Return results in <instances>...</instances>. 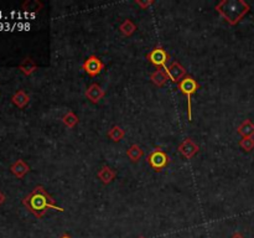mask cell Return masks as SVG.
Segmentation results:
<instances>
[{"mask_svg": "<svg viewBox=\"0 0 254 238\" xmlns=\"http://www.w3.org/2000/svg\"><path fill=\"white\" fill-rule=\"evenodd\" d=\"M119 30H121V32L124 35V36L128 37V36H131V35L136 31V25L134 24L131 20L127 19L119 25Z\"/></svg>", "mask_w": 254, "mask_h": 238, "instance_id": "cell-17", "label": "cell"}, {"mask_svg": "<svg viewBox=\"0 0 254 238\" xmlns=\"http://www.w3.org/2000/svg\"><path fill=\"white\" fill-rule=\"evenodd\" d=\"M124 135H126V131H124V129L122 128V126H119V125L112 126V128L109 129V131H108V136L113 141L122 140V139L124 138Z\"/></svg>", "mask_w": 254, "mask_h": 238, "instance_id": "cell-19", "label": "cell"}, {"mask_svg": "<svg viewBox=\"0 0 254 238\" xmlns=\"http://www.w3.org/2000/svg\"><path fill=\"white\" fill-rule=\"evenodd\" d=\"M82 69L91 77H96L104 69V63L96 55H91L86 61L82 63Z\"/></svg>", "mask_w": 254, "mask_h": 238, "instance_id": "cell-6", "label": "cell"}, {"mask_svg": "<svg viewBox=\"0 0 254 238\" xmlns=\"http://www.w3.org/2000/svg\"><path fill=\"white\" fill-rule=\"evenodd\" d=\"M10 171H11L17 178H22L30 171V166L27 165L25 160H22V159H17V160L10 166Z\"/></svg>", "mask_w": 254, "mask_h": 238, "instance_id": "cell-10", "label": "cell"}, {"mask_svg": "<svg viewBox=\"0 0 254 238\" xmlns=\"http://www.w3.org/2000/svg\"><path fill=\"white\" fill-rule=\"evenodd\" d=\"M42 7V4L39 1H26L22 4V9L25 10H35V11H37V10H40Z\"/></svg>", "mask_w": 254, "mask_h": 238, "instance_id": "cell-21", "label": "cell"}, {"mask_svg": "<svg viewBox=\"0 0 254 238\" xmlns=\"http://www.w3.org/2000/svg\"><path fill=\"white\" fill-rule=\"evenodd\" d=\"M138 238H145V237H144V236H139Z\"/></svg>", "mask_w": 254, "mask_h": 238, "instance_id": "cell-26", "label": "cell"}, {"mask_svg": "<svg viewBox=\"0 0 254 238\" xmlns=\"http://www.w3.org/2000/svg\"><path fill=\"white\" fill-rule=\"evenodd\" d=\"M60 238H72V237L69 235H67V233H64V235H62Z\"/></svg>", "mask_w": 254, "mask_h": 238, "instance_id": "cell-25", "label": "cell"}, {"mask_svg": "<svg viewBox=\"0 0 254 238\" xmlns=\"http://www.w3.org/2000/svg\"><path fill=\"white\" fill-rule=\"evenodd\" d=\"M146 59L158 68H168V61L170 60V55L161 46H156L146 55Z\"/></svg>", "mask_w": 254, "mask_h": 238, "instance_id": "cell-5", "label": "cell"}, {"mask_svg": "<svg viewBox=\"0 0 254 238\" xmlns=\"http://www.w3.org/2000/svg\"><path fill=\"white\" fill-rule=\"evenodd\" d=\"M4 202H5V195L0 191V206H1Z\"/></svg>", "mask_w": 254, "mask_h": 238, "instance_id": "cell-23", "label": "cell"}, {"mask_svg": "<svg viewBox=\"0 0 254 238\" xmlns=\"http://www.w3.org/2000/svg\"><path fill=\"white\" fill-rule=\"evenodd\" d=\"M250 9V5L245 0H222L216 5L218 14L230 25H237Z\"/></svg>", "mask_w": 254, "mask_h": 238, "instance_id": "cell-2", "label": "cell"}, {"mask_svg": "<svg viewBox=\"0 0 254 238\" xmlns=\"http://www.w3.org/2000/svg\"><path fill=\"white\" fill-rule=\"evenodd\" d=\"M179 153L186 159H191L198 153L200 150V146L195 143L191 138H186L181 141V144L179 145Z\"/></svg>", "mask_w": 254, "mask_h": 238, "instance_id": "cell-8", "label": "cell"}, {"mask_svg": "<svg viewBox=\"0 0 254 238\" xmlns=\"http://www.w3.org/2000/svg\"><path fill=\"white\" fill-rule=\"evenodd\" d=\"M240 146L245 151H252L254 149V139L253 138H242L240 140Z\"/></svg>", "mask_w": 254, "mask_h": 238, "instance_id": "cell-20", "label": "cell"}, {"mask_svg": "<svg viewBox=\"0 0 254 238\" xmlns=\"http://www.w3.org/2000/svg\"><path fill=\"white\" fill-rule=\"evenodd\" d=\"M150 79L155 86L158 87H163L164 84L168 82L169 76L166 73V71L164 68H158L156 71L151 72L150 73Z\"/></svg>", "mask_w": 254, "mask_h": 238, "instance_id": "cell-13", "label": "cell"}, {"mask_svg": "<svg viewBox=\"0 0 254 238\" xmlns=\"http://www.w3.org/2000/svg\"><path fill=\"white\" fill-rule=\"evenodd\" d=\"M84 94H86V97L92 102V103H98V102L104 97L106 92H104V89L102 88L99 84L93 83L88 87V89H87Z\"/></svg>", "mask_w": 254, "mask_h": 238, "instance_id": "cell-9", "label": "cell"}, {"mask_svg": "<svg viewBox=\"0 0 254 238\" xmlns=\"http://www.w3.org/2000/svg\"><path fill=\"white\" fill-rule=\"evenodd\" d=\"M62 121H64V125L68 126V128H74V126L79 123V119H78V117L73 113V112L69 111V112H67L64 117H62Z\"/></svg>", "mask_w": 254, "mask_h": 238, "instance_id": "cell-18", "label": "cell"}, {"mask_svg": "<svg viewBox=\"0 0 254 238\" xmlns=\"http://www.w3.org/2000/svg\"><path fill=\"white\" fill-rule=\"evenodd\" d=\"M178 88L180 89V92L183 94H185L186 98H188V118L189 120H192V96L195 94V92L200 88V84L196 81L193 77L186 76L183 81H180L178 83Z\"/></svg>", "mask_w": 254, "mask_h": 238, "instance_id": "cell-3", "label": "cell"}, {"mask_svg": "<svg viewBox=\"0 0 254 238\" xmlns=\"http://www.w3.org/2000/svg\"><path fill=\"white\" fill-rule=\"evenodd\" d=\"M11 102L20 109H24L27 104L30 103V96L24 91V89H19L15 92L14 96L11 97Z\"/></svg>", "mask_w": 254, "mask_h": 238, "instance_id": "cell-11", "label": "cell"}, {"mask_svg": "<svg viewBox=\"0 0 254 238\" xmlns=\"http://www.w3.org/2000/svg\"><path fill=\"white\" fill-rule=\"evenodd\" d=\"M127 155H128V158L130 159V161L136 163V161H139L141 158H143L144 151H143V149L138 145V144H133V145H131L130 148L127 150Z\"/></svg>", "mask_w": 254, "mask_h": 238, "instance_id": "cell-16", "label": "cell"}, {"mask_svg": "<svg viewBox=\"0 0 254 238\" xmlns=\"http://www.w3.org/2000/svg\"><path fill=\"white\" fill-rule=\"evenodd\" d=\"M165 71H166V73H168L169 79H170V81H173L174 83H179V82L183 81V79L188 76V74H186L185 67H184L183 64L178 61H174L173 63H171L170 66L165 69Z\"/></svg>", "mask_w": 254, "mask_h": 238, "instance_id": "cell-7", "label": "cell"}, {"mask_svg": "<svg viewBox=\"0 0 254 238\" xmlns=\"http://www.w3.org/2000/svg\"><path fill=\"white\" fill-rule=\"evenodd\" d=\"M19 69L25 74V76H31L35 71L37 69V64L35 63L34 60L31 57H26L22 60L21 63L19 64Z\"/></svg>", "mask_w": 254, "mask_h": 238, "instance_id": "cell-15", "label": "cell"}, {"mask_svg": "<svg viewBox=\"0 0 254 238\" xmlns=\"http://www.w3.org/2000/svg\"><path fill=\"white\" fill-rule=\"evenodd\" d=\"M231 238H245V237H243V235H241L240 232H237V233H235V235H233Z\"/></svg>", "mask_w": 254, "mask_h": 238, "instance_id": "cell-24", "label": "cell"}, {"mask_svg": "<svg viewBox=\"0 0 254 238\" xmlns=\"http://www.w3.org/2000/svg\"><path fill=\"white\" fill-rule=\"evenodd\" d=\"M97 176L99 178V180L102 181L103 183H106V185H108V183H111L112 181L116 178L117 176V171L113 170L112 168H109V166L104 165L102 166L101 169H99L98 174H97Z\"/></svg>", "mask_w": 254, "mask_h": 238, "instance_id": "cell-12", "label": "cell"}, {"mask_svg": "<svg viewBox=\"0 0 254 238\" xmlns=\"http://www.w3.org/2000/svg\"><path fill=\"white\" fill-rule=\"evenodd\" d=\"M135 4L138 5V6H140L141 9H146V7H149L150 5L154 4V0H149V1H141V0H135Z\"/></svg>", "mask_w": 254, "mask_h": 238, "instance_id": "cell-22", "label": "cell"}, {"mask_svg": "<svg viewBox=\"0 0 254 238\" xmlns=\"http://www.w3.org/2000/svg\"><path fill=\"white\" fill-rule=\"evenodd\" d=\"M237 131L240 135H242L243 138H253L254 135V124L250 119H246L242 123L240 124V126L237 128Z\"/></svg>", "mask_w": 254, "mask_h": 238, "instance_id": "cell-14", "label": "cell"}, {"mask_svg": "<svg viewBox=\"0 0 254 238\" xmlns=\"http://www.w3.org/2000/svg\"><path fill=\"white\" fill-rule=\"evenodd\" d=\"M146 161H148V164L154 170L160 173L164 168H166L169 165V163H170V156L161 148H155L149 154Z\"/></svg>", "mask_w": 254, "mask_h": 238, "instance_id": "cell-4", "label": "cell"}, {"mask_svg": "<svg viewBox=\"0 0 254 238\" xmlns=\"http://www.w3.org/2000/svg\"><path fill=\"white\" fill-rule=\"evenodd\" d=\"M22 205L37 218L44 217L47 210H55L59 212L64 211V208L56 205L55 198H52V196L41 185L36 186L29 195L22 198Z\"/></svg>", "mask_w": 254, "mask_h": 238, "instance_id": "cell-1", "label": "cell"}]
</instances>
